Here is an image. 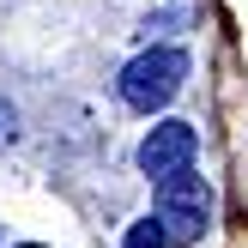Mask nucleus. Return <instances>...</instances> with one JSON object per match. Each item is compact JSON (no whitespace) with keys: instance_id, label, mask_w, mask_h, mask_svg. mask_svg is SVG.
<instances>
[{"instance_id":"obj_1","label":"nucleus","mask_w":248,"mask_h":248,"mask_svg":"<svg viewBox=\"0 0 248 248\" xmlns=\"http://www.w3.org/2000/svg\"><path fill=\"white\" fill-rule=\"evenodd\" d=\"M152 206H157V230H164V242H200V230L212 224V188H206L194 170H176V176H164L157 182V194H152Z\"/></svg>"},{"instance_id":"obj_2","label":"nucleus","mask_w":248,"mask_h":248,"mask_svg":"<svg viewBox=\"0 0 248 248\" xmlns=\"http://www.w3.org/2000/svg\"><path fill=\"white\" fill-rule=\"evenodd\" d=\"M182 85H188V55H182V48H145V55H133L127 67H121V103L140 109V115H152Z\"/></svg>"},{"instance_id":"obj_3","label":"nucleus","mask_w":248,"mask_h":248,"mask_svg":"<svg viewBox=\"0 0 248 248\" xmlns=\"http://www.w3.org/2000/svg\"><path fill=\"white\" fill-rule=\"evenodd\" d=\"M194 152H200V133H194L188 121H157L140 140V170L164 182V176H176V170H194Z\"/></svg>"},{"instance_id":"obj_4","label":"nucleus","mask_w":248,"mask_h":248,"mask_svg":"<svg viewBox=\"0 0 248 248\" xmlns=\"http://www.w3.org/2000/svg\"><path fill=\"white\" fill-rule=\"evenodd\" d=\"M121 248H170L164 230H157V218H140V224H127V242Z\"/></svg>"},{"instance_id":"obj_5","label":"nucleus","mask_w":248,"mask_h":248,"mask_svg":"<svg viewBox=\"0 0 248 248\" xmlns=\"http://www.w3.org/2000/svg\"><path fill=\"white\" fill-rule=\"evenodd\" d=\"M18 248H43V242H18Z\"/></svg>"}]
</instances>
